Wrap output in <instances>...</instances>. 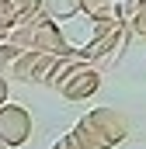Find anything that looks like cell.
Masks as SVG:
<instances>
[{
	"label": "cell",
	"mask_w": 146,
	"mask_h": 149,
	"mask_svg": "<svg viewBox=\"0 0 146 149\" xmlns=\"http://www.w3.org/2000/svg\"><path fill=\"white\" fill-rule=\"evenodd\" d=\"M49 87L59 90L66 101H87L101 87V73L91 63H80V59H56L52 76H49Z\"/></svg>",
	"instance_id": "cell-1"
},
{
	"label": "cell",
	"mask_w": 146,
	"mask_h": 149,
	"mask_svg": "<svg viewBox=\"0 0 146 149\" xmlns=\"http://www.w3.org/2000/svg\"><path fill=\"white\" fill-rule=\"evenodd\" d=\"M122 35H125V28H122V21H118L115 14H111V17H98V21H94V38H91L84 49H73V59L87 63V59L111 56V52L122 45Z\"/></svg>",
	"instance_id": "cell-2"
},
{
	"label": "cell",
	"mask_w": 146,
	"mask_h": 149,
	"mask_svg": "<svg viewBox=\"0 0 146 149\" xmlns=\"http://www.w3.org/2000/svg\"><path fill=\"white\" fill-rule=\"evenodd\" d=\"M32 139V114L21 104H4L0 108V146L4 149H18Z\"/></svg>",
	"instance_id": "cell-3"
},
{
	"label": "cell",
	"mask_w": 146,
	"mask_h": 149,
	"mask_svg": "<svg viewBox=\"0 0 146 149\" xmlns=\"http://www.w3.org/2000/svg\"><path fill=\"white\" fill-rule=\"evenodd\" d=\"M98 132H101V139L108 142V146H118V142H125L129 139V132H132V125H129V118L118 111V108H108V104H101V108H94V111L84 114Z\"/></svg>",
	"instance_id": "cell-4"
},
{
	"label": "cell",
	"mask_w": 146,
	"mask_h": 149,
	"mask_svg": "<svg viewBox=\"0 0 146 149\" xmlns=\"http://www.w3.org/2000/svg\"><path fill=\"white\" fill-rule=\"evenodd\" d=\"M52 66H56L52 56H42V52H18V59L11 63V73L7 76H18V80H25V83H49Z\"/></svg>",
	"instance_id": "cell-5"
},
{
	"label": "cell",
	"mask_w": 146,
	"mask_h": 149,
	"mask_svg": "<svg viewBox=\"0 0 146 149\" xmlns=\"http://www.w3.org/2000/svg\"><path fill=\"white\" fill-rule=\"evenodd\" d=\"M66 139H70V146L73 149H111L105 139H101V132L87 121V118H80L77 125H73L70 132H66Z\"/></svg>",
	"instance_id": "cell-6"
},
{
	"label": "cell",
	"mask_w": 146,
	"mask_h": 149,
	"mask_svg": "<svg viewBox=\"0 0 146 149\" xmlns=\"http://www.w3.org/2000/svg\"><path fill=\"white\" fill-rule=\"evenodd\" d=\"M11 10H14V21L18 24H28V21H35L38 14H45V3L42 0H4Z\"/></svg>",
	"instance_id": "cell-7"
},
{
	"label": "cell",
	"mask_w": 146,
	"mask_h": 149,
	"mask_svg": "<svg viewBox=\"0 0 146 149\" xmlns=\"http://www.w3.org/2000/svg\"><path fill=\"white\" fill-rule=\"evenodd\" d=\"M77 7H80V14H91L98 21V17H111L115 14L118 0H77Z\"/></svg>",
	"instance_id": "cell-8"
},
{
	"label": "cell",
	"mask_w": 146,
	"mask_h": 149,
	"mask_svg": "<svg viewBox=\"0 0 146 149\" xmlns=\"http://www.w3.org/2000/svg\"><path fill=\"white\" fill-rule=\"evenodd\" d=\"M42 3H49V14L45 17H73V14H80V7H77V0H42Z\"/></svg>",
	"instance_id": "cell-9"
},
{
	"label": "cell",
	"mask_w": 146,
	"mask_h": 149,
	"mask_svg": "<svg viewBox=\"0 0 146 149\" xmlns=\"http://www.w3.org/2000/svg\"><path fill=\"white\" fill-rule=\"evenodd\" d=\"M14 28H18V21H14V10H11L4 0H0V38H7Z\"/></svg>",
	"instance_id": "cell-10"
},
{
	"label": "cell",
	"mask_w": 146,
	"mask_h": 149,
	"mask_svg": "<svg viewBox=\"0 0 146 149\" xmlns=\"http://www.w3.org/2000/svg\"><path fill=\"white\" fill-rule=\"evenodd\" d=\"M49 149H73V146H70V139L63 135V139H56V142H52V146H49Z\"/></svg>",
	"instance_id": "cell-11"
},
{
	"label": "cell",
	"mask_w": 146,
	"mask_h": 149,
	"mask_svg": "<svg viewBox=\"0 0 146 149\" xmlns=\"http://www.w3.org/2000/svg\"><path fill=\"white\" fill-rule=\"evenodd\" d=\"M4 104H7V80L0 76V108H4Z\"/></svg>",
	"instance_id": "cell-12"
},
{
	"label": "cell",
	"mask_w": 146,
	"mask_h": 149,
	"mask_svg": "<svg viewBox=\"0 0 146 149\" xmlns=\"http://www.w3.org/2000/svg\"><path fill=\"white\" fill-rule=\"evenodd\" d=\"M0 149H4V146H0Z\"/></svg>",
	"instance_id": "cell-13"
}]
</instances>
